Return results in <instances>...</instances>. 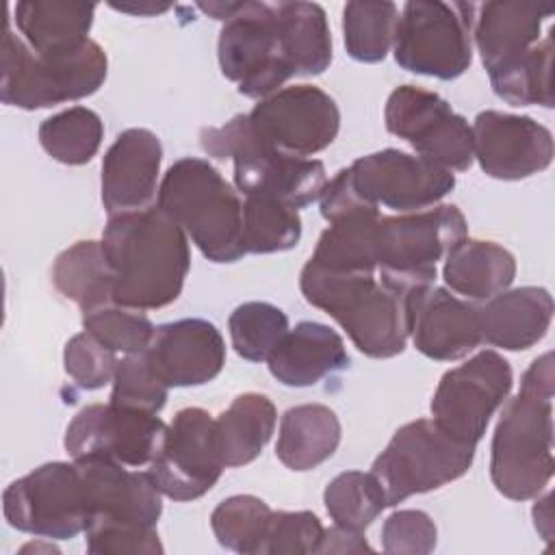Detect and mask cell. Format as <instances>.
Returning a JSON list of instances; mask_svg holds the SVG:
<instances>
[{
    "label": "cell",
    "instance_id": "obj_17",
    "mask_svg": "<svg viewBox=\"0 0 555 555\" xmlns=\"http://www.w3.org/2000/svg\"><path fill=\"white\" fill-rule=\"evenodd\" d=\"M347 169L364 202L401 215L436 206L455 186L453 171L395 147L360 156Z\"/></svg>",
    "mask_w": 555,
    "mask_h": 555
},
{
    "label": "cell",
    "instance_id": "obj_9",
    "mask_svg": "<svg viewBox=\"0 0 555 555\" xmlns=\"http://www.w3.org/2000/svg\"><path fill=\"white\" fill-rule=\"evenodd\" d=\"M473 17L470 2H405L392 43L397 65L438 80L462 76L473 61Z\"/></svg>",
    "mask_w": 555,
    "mask_h": 555
},
{
    "label": "cell",
    "instance_id": "obj_8",
    "mask_svg": "<svg viewBox=\"0 0 555 555\" xmlns=\"http://www.w3.org/2000/svg\"><path fill=\"white\" fill-rule=\"evenodd\" d=\"M473 460V444L453 438L434 418H416L392 434L371 473L386 494V507H392L460 479Z\"/></svg>",
    "mask_w": 555,
    "mask_h": 555
},
{
    "label": "cell",
    "instance_id": "obj_43",
    "mask_svg": "<svg viewBox=\"0 0 555 555\" xmlns=\"http://www.w3.org/2000/svg\"><path fill=\"white\" fill-rule=\"evenodd\" d=\"M325 527L312 512L273 509L260 555L317 553Z\"/></svg>",
    "mask_w": 555,
    "mask_h": 555
},
{
    "label": "cell",
    "instance_id": "obj_7",
    "mask_svg": "<svg viewBox=\"0 0 555 555\" xmlns=\"http://www.w3.org/2000/svg\"><path fill=\"white\" fill-rule=\"evenodd\" d=\"M466 219L453 204L431 206L418 212L379 217L373 249L379 280L403 295L436 282V264L466 238Z\"/></svg>",
    "mask_w": 555,
    "mask_h": 555
},
{
    "label": "cell",
    "instance_id": "obj_27",
    "mask_svg": "<svg viewBox=\"0 0 555 555\" xmlns=\"http://www.w3.org/2000/svg\"><path fill=\"white\" fill-rule=\"evenodd\" d=\"M444 284L466 301H488L516 278V258L494 241L462 238L444 258Z\"/></svg>",
    "mask_w": 555,
    "mask_h": 555
},
{
    "label": "cell",
    "instance_id": "obj_32",
    "mask_svg": "<svg viewBox=\"0 0 555 555\" xmlns=\"http://www.w3.org/2000/svg\"><path fill=\"white\" fill-rule=\"evenodd\" d=\"M492 91L512 106H553V33L520 56L488 72Z\"/></svg>",
    "mask_w": 555,
    "mask_h": 555
},
{
    "label": "cell",
    "instance_id": "obj_47",
    "mask_svg": "<svg viewBox=\"0 0 555 555\" xmlns=\"http://www.w3.org/2000/svg\"><path fill=\"white\" fill-rule=\"evenodd\" d=\"M113 9L117 11H124V13H134V15H154V13H163L167 11L171 4H154V2H147V4H139V7H130V4H111Z\"/></svg>",
    "mask_w": 555,
    "mask_h": 555
},
{
    "label": "cell",
    "instance_id": "obj_37",
    "mask_svg": "<svg viewBox=\"0 0 555 555\" xmlns=\"http://www.w3.org/2000/svg\"><path fill=\"white\" fill-rule=\"evenodd\" d=\"M323 503L334 525L364 531L386 507V494L373 473L345 470L327 483Z\"/></svg>",
    "mask_w": 555,
    "mask_h": 555
},
{
    "label": "cell",
    "instance_id": "obj_11",
    "mask_svg": "<svg viewBox=\"0 0 555 555\" xmlns=\"http://www.w3.org/2000/svg\"><path fill=\"white\" fill-rule=\"evenodd\" d=\"M217 56L221 74L236 82L245 98L264 100L295 76L280 39L273 2H238L221 26Z\"/></svg>",
    "mask_w": 555,
    "mask_h": 555
},
{
    "label": "cell",
    "instance_id": "obj_40",
    "mask_svg": "<svg viewBox=\"0 0 555 555\" xmlns=\"http://www.w3.org/2000/svg\"><path fill=\"white\" fill-rule=\"evenodd\" d=\"M169 386L152 371L145 351L128 353L117 362L111 403L158 414L167 403Z\"/></svg>",
    "mask_w": 555,
    "mask_h": 555
},
{
    "label": "cell",
    "instance_id": "obj_2",
    "mask_svg": "<svg viewBox=\"0 0 555 555\" xmlns=\"http://www.w3.org/2000/svg\"><path fill=\"white\" fill-rule=\"evenodd\" d=\"M553 353L538 356L520 390L505 399L492 434L490 479L512 501L535 499L551 481L553 460Z\"/></svg>",
    "mask_w": 555,
    "mask_h": 555
},
{
    "label": "cell",
    "instance_id": "obj_46",
    "mask_svg": "<svg viewBox=\"0 0 555 555\" xmlns=\"http://www.w3.org/2000/svg\"><path fill=\"white\" fill-rule=\"evenodd\" d=\"M551 492H546L542 499L535 501L533 505V522H535V529L542 533L544 540H551L553 535V514H551Z\"/></svg>",
    "mask_w": 555,
    "mask_h": 555
},
{
    "label": "cell",
    "instance_id": "obj_35",
    "mask_svg": "<svg viewBox=\"0 0 555 555\" xmlns=\"http://www.w3.org/2000/svg\"><path fill=\"white\" fill-rule=\"evenodd\" d=\"M301 238L297 208L271 197H245L243 247L245 254H275L293 249Z\"/></svg>",
    "mask_w": 555,
    "mask_h": 555
},
{
    "label": "cell",
    "instance_id": "obj_5",
    "mask_svg": "<svg viewBox=\"0 0 555 555\" xmlns=\"http://www.w3.org/2000/svg\"><path fill=\"white\" fill-rule=\"evenodd\" d=\"M199 145L208 156L234 163V186L245 197H271L299 210L317 202L327 182L321 160L288 156L260 143L243 113L202 128Z\"/></svg>",
    "mask_w": 555,
    "mask_h": 555
},
{
    "label": "cell",
    "instance_id": "obj_13",
    "mask_svg": "<svg viewBox=\"0 0 555 555\" xmlns=\"http://www.w3.org/2000/svg\"><path fill=\"white\" fill-rule=\"evenodd\" d=\"M512 384L509 362L501 353L483 349L440 377L429 405L431 416L447 434L477 447Z\"/></svg>",
    "mask_w": 555,
    "mask_h": 555
},
{
    "label": "cell",
    "instance_id": "obj_6",
    "mask_svg": "<svg viewBox=\"0 0 555 555\" xmlns=\"http://www.w3.org/2000/svg\"><path fill=\"white\" fill-rule=\"evenodd\" d=\"M106 72V52L93 39L69 54L41 56L13 33L7 20L0 52V100L4 104L35 111L74 102L95 93Z\"/></svg>",
    "mask_w": 555,
    "mask_h": 555
},
{
    "label": "cell",
    "instance_id": "obj_24",
    "mask_svg": "<svg viewBox=\"0 0 555 555\" xmlns=\"http://www.w3.org/2000/svg\"><path fill=\"white\" fill-rule=\"evenodd\" d=\"M477 310L483 343L522 351L546 336L553 321V297L542 286L507 288Z\"/></svg>",
    "mask_w": 555,
    "mask_h": 555
},
{
    "label": "cell",
    "instance_id": "obj_20",
    "mask_svg": "<svg viewBox=\"0 0 555 555\" xmlns=\"http://www.w3.org/2000/svg\"><path fill=\"white\" fill-rule=\"evenodd\" d=\"M152 371L169 386H202L212 382L225 364V343L215 323L180 319L163 323L145 349Z\"/></svg>",
    "mask_w": 555,
    "mask_h": 555
},
{
    "label": "cell",
    "instance_id": "obj_38",
    "mask_svg": "<svg viewBox=\"0 0 555 555\" xmlns=\"http://www.w3.org/2000/svg\"><path fill=\"white\" fill-rule=\"evenodd\" d=\"M234 351L247 362H264L288 332V317L269 301H245L228 319Z\"/></svg>",
    "mask_w": 555,
    "mask_h": 555
},
{
    "label": "cell",
    "instance_id": "obj_21",
    "mask_svg": "<svg viewBox=\"0 0 555 555\" xmlns=\"http://www.w3.org/2000/svg\"><path fill=\"white\" fill-rule=\"evenodd\" d=\"M160 139L147 128L117 134L102 160V204L111 215L150 208L158 193Z\"/></svg>",
    "mask_w": 555,
    "mask_h": 555
},
{
    "label": "cell",
    "instance_id": "obj_15",
    "mask_svg": "<svg viewBox=\"0 0 555 555\" xmlns=\"http://www.w3.org/2000/svg\"><path fill=\"white\" fill-rule=\"evenodd\" d=\"M254 137L288 156L308 158L330 147L340 128V111L314 85L282 87L247 113Z\"/></svg>",
    "mask_w": 555,
    "mask_h": 555
},
{
    "label": "cell",
    "instance_id": "obj_22",
    "mask_svg": "<svg viewBox=\"0 0 555 555\" xmlns=\"http://www.w3.org/2000/svg\"><path fill=\"white\" fill-rule=\"evenodd\" d=\"M76 462V460H74ZM91 520H117L156 527L163 503L147 473L115 462H78Z\"/></svg>",
    "mask_w": 555,
    "mask_h": 555
},
{
    "label": "cell",
    "instance_id": "obj_28",
    "mask_svg": "<svg viewBox=\"0 0 555 555\" xmlns=\"http://www.w3.org/2000/svg\"><path fill=\"white\" fill-rule=\"evenodd\" d=\"M340 436L343 427L332 408L301 403L282 414L275 455L291 470H312L336 453Z\"/></svg>",
    "mask_w": 555,
    "mask_h": 555
},
{
    "label": "cell",
    "instance_id": "obj_34",
    "mask_svg": "<svg viewBox=\"0 0 555 555\" xmlns=\"http://www.w3.org/2000/svg\"><path fill=\"white\" fill-rule=\"evenodd\" d=\"M104 139V124L100 115L87 106L65 108L39 126L41 147L63 165L89 163Z\"/></svg>",
    "mask_w": 555,
    "mask_h": 555
},
{
    "label": "cell",
    "instance_id": "obj_48",
    "mask_svg": "<svg viewBox=\"0 0 555 555\" xmlns=\"http://www.w3.org/2000/svg\"><path fill=\"white\" fill-rule=\"evenodd\" d=\"M28 551H46V553H59V548L56 546H52V544H26L24 548H22V553H28Z\"/></svg>",
    "mask_w": 555,
    "mask_h": 555
},
{
    "label": "cell",
    "instance_id": "obj_12",
    "mask_svg": "<svg viewBox=\"0 0 555 555\" xmlns=\"http://www.w3.org/2000/svg\"><path fill=\"white\" fill-rule=\"evenodd\" d=\"M386 130L416 154L447 171H466L473 160V130L436 91L399 85L384 106Z\"/></svg>",
    "mask_w": 555,
    "mask_h": 555
},
{
    "label": "cell",
    "instance_id": "obj_23",
    "mask_svg": "<svg viewBox=\"0 0 555 555\" xmlns=\"http://www.w3.org/2000/svg\"><path fill=\"white\" fill-rule=\"evenodd\" d=\"M269 373L284 386L306 388L349 366L343 336L325 323L301 321L267 358Z\"/></svg>",
    "mask_w": 555,
    "mask_h": 555
},
{
    "label": "cell",
    "instance_id": "obj_1",
    "mask_svg": "<svg viewBox=\"0 0 555 555\" xmlns=\"http://www.w3.org/2000/svg\"><path fill=\"white\" fill-rule=\"evenodd\" d=\"M102 247L113 271V301L134 310L173 304L191 267L186 232L156 204L111 215Z\"/></svg>",
    "mask_w": 555,
    "mask_h": 555
},
{
    "label": "cell",
    "instance_id": "obj_31",
    "mask_svg": "<svg viewBox=\"0 0 555 555\" xmlns=\"http://www.w3.org/2000/svg\"><path fill=\"white\" fill-rule=\"evenodd\" d=\"M52 284L82 314L115 304L113 271L102 241H78L63 249L52 264Z\"/></svg>",
    "mask_w": 555,
    "mask_h": 555
},
{
    "label": "cell",
    "instance_id": "obj_45",
    "mask_svg": "<svg viewBox=\"0 0 555 555\" xmlns=\"http://www.w3.org/2000/svg\"><path fill=\"white\" fill-rule=\"evenodd\" d=\"M317 553H373V546L362 531L334 525L323 531Z\"/></svg>",
    "mask_w": 555,
    "mask_h": 555
},
{
    "label": "cell",
    "instance_id": "obj_42",
    "mask_svg": "<svg viewBox=\"0 0 555 555\" xmlns=\"http://www.w3.org/2000/svg\"><path fill=\"white\" fill-rule=\"evenodd\" d=\"M117 362V353L89 332L72 336L63 351L65 373L85 390H98L113 382Z\"/></svg>",
    "mask_w": 555,
    "mask_h": 555
},
{
    "label": "cell",
    "instance_id": "obj_29",
    "mask_svg": "<svg viewBox=\"0 0 555 555\" xmlns=\"http://www.w3.org/2000/svg\"><path fill=\"white\" fill-rule=\"evenodd\" d=\"M278 412L260 392H243L215 418V440L225 468L254 462L273 436Z\"/></svg>",
    "mask_w": 555,
    "mask_h": 555
},
{
    "label": "cell",
    "instance_id": "obj_44",
    "mask_svg": "<svg viewBox=\"0 0 555 555\" xmlns=\"http://www.w3.org/2000/svg\"><path fill=\"white\" fill-rule=\"evenodd\" d=\"M438 529L421 509H397L382 527V548L390 555H427L436 548Z\"/></svg>",
    "mask_w": 555,
    "mask_h": 555
},
{
    "label": "cell",
    "instance_id": "obj_41",
    "mask_svg": "<svg viewBox=\"0 0 555 555\" xmlns=\"http://www.w3.org/2000/svg\"><path fill=\"white\" fill-rule=\"evenodd\" d=\"M91 555H156L163 553L156 527L117 520H91L85 529Z\"/></svg>",
    "mask_w": 555,
    "mask_h": 555
},
{
    "label": "cell",
    "instance_id": "obj_36",
    "mask_svg": "<svg viewBox=\"0 0 555 555\" xmlns=\"http://www.w3.org/2000/svg\"><path fill=\"white\" fill-rule=\"evenodd\" d=\"M273 509L254 494H234L210 514L217 542L234 553L260 555Z\"/></svg>",
    "mask_w": 555,
    "mask_h": 555
},
{
    "label": "cell",
    "instance_id": "obj_26",
    "mask_svg": "<svg viewBox=\"0 0 555 555\" xmlns=\"http://www.w3.org/2000/svg\"><path fill=\"white\" fill-rule=\"evenodd\" d=\"M22 39L41 56L69 54L89 41L95 4L65 0H24L13 7Z\"/></svg>",
    "mask_w": 555,
    "mask_h": 555
},
{
    "label": "cell",
    "instance_id": "obj_16",
    "mask_svg": "<svg viewBox=\"0 0 555 555\" xmlns=\"http://www.w3.org/2000/svg\"><path fill=\"white\" fill-rule=\"evenodd\" d=\"M223 462L215 440V418L204 408H182L167 425L147 475L158 492L173 501L204 496L221 477Z\"/></svg>",
    "mask_w": 555,
    "mask_h": 555
},
{
    "label": "cell",
    "instance_id": "obj_19",
    "mask_svg": "<svg viewBox=\"0 0 555 555\" xmlns=\"http://www.w3.org/2000/svg\"><path fill=\"white\" fill-rule=\"evenodd\" d=\"M408 338L416 351L438 362H451L475 351L481 338L479 310L449 288H416L405 299Z\"/></svg>",
    "mask_w": 555,
    "mask_h": 555
},
{
    "label": "cell",
    "instance_id": "obj_18",
    "mask_svg": "<svg viewBox=\"0 0 555 555\" xmlns=\"http://www.w3.org/2000/svg\"><path fill=\"white\" fill-rule=\"evenodd\" d=\"M473 154L483 173L496 180H522L553 160V134L527 115L481 111L473 126Z\"/></svg>",
    "mask_w": 555,
    "mask_h": 555
},
{
    "label": "cell",
    "instance_id": "obj_10",
    "mask_svg": "<svg viewBox=\"0 0 555 555\" xmlns=\"http://www.w3.org/2000/svg\"><path fill=\"white\" fill-rule=\"evenodd\" d=\"M4 520L46 540H69L89 525V503L78 462H48L2 492Z\"/></svg>",
    "mask_w": 555,
    "mask_h": 555
},
{
    "label": "cell",
    "instance_id": "obj_3",
    "mask_svg": "<svg viewBox=\"0 0 555 555\" xmlns=\"http://www.w3.org/2000/svg\"><path fill=\"white\" fill-rule=\"evenodd\" d=\"M299 288L308 304L327 312L369 358H395L408 343L405 297L371 271H325L304 264Z\"/></svg>",
    "mask_w": 555,
    "mask_h": 555
},
{
    "label": "cell",
    "instance_id": "obj_4",
    "mask_svg": "<svg viewBox=\"0 0 555 555\" xmlns=\"http://www.w3.org/2000/svg\"><path fill=\"white\" fill-rule=\"evenodd\" d=\"M158 206L212 262H236L243 247V202L234 186L204 158L176 160L158 186Z\"/></svg>",
    "mask_w": 555,
    "mask_h": 555
},
{
    "label": "cell",
    "instance_id": "obj_30",
    "mask_svg": "<svg viewBox=\"0 0 555 555\" xmlns=\"http://www.w3.org/2000/svg\"><path fill=\"white\" fill-rule=\"evenodd\" d=\"M280 39L295 76L323 74L332 63L327 15L317 2H273Z\"/></svg>",
    "mask_w": 555,
    "mask_h": 555
},
{
    "label": "cell",
    "instance_id": "obj_14",
    "mask_svg": "<svg viewBox=\"0 0 555 555\" xmlns=\"http://www.w3.org/2000/svg\"><path fill=\"white\" fill-rule=\"evenodd\" d=\"M167 425L152 412L115 403L82 408L65 429V451L76 462H115L147 466L160 451Z\"/></svg>",
    "mask_w": 555,
    "mask_h": 555
},
{
    "label": "cell",
    "instance_id": "obj_33",
    "mask_svg": "<svg viewBox=\"0 0 555 555\" xmlns=\"http://www.w3.org/2000/svg\"><path fill=\"white\" fill-rule=\"evenodd\" d=\"M399 9L395 2H347L343 37L347 54L360 63H379L395 43Z\"/></svg>",
    "mask_w": 555,
    "mask_h": 555
},
{
    "label": "cell",
    "instance_id": "obj_39",
    "mask_svg": "<svg viewBox=\"0 0 555 555\" xmlns=\"http://www.w3.org/2000/svg\"><path fill=\"white\" fill-rule=\"evenodd\" d=\"M82 327L115 353H141L154 336V323L143 310L108 304L82 314Z\"/></svg>",
    "mask_w": 555,
    "mask_h": 555
},
{
    "label": "cell",
    "instance_id": "obj_25",
    "mask_svg": "<svg viewBox=\"0 0 555 555\" xmlns=\"http://www.w3.org/2000/svg\"><path fill=\"white\" fill-rule=\"evenodd\" d=\"M551 13L546 7L527 2L475 4L473 39L483 67L490 72L533 48Z\"/></svg>",
    "mask_w": 555,
    "mask_h": 555
}]
</instances>
